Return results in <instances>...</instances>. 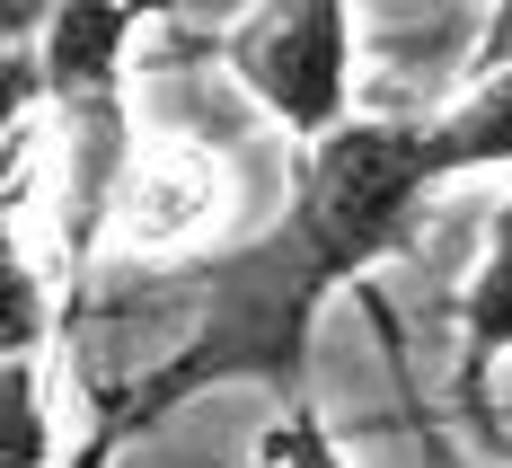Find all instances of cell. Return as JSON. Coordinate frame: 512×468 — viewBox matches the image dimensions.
<instances>
[{
    "label": "cell",
    "mask_w": 512,
    "mask_h": 468,
    "mask_svg": "<svg viewBox=\"0 0 512 468\" xmlns=\"http://www.w3.org/2000/svg\"><path fill=\"white\" fill-rule=\"evenodd\" d=\"M265 460L274 468H345V451H336V433L318 424V407H292V416L265 433Z\"/></svg>",
    "instance_id": "52a82bcc"
},
{
    "label": "cell",
    "mask_w": 512,
    "mask_h": 468,
    "mask_svg": "<svg viewBox=\"0 0 512 468\" xmlns=\"http://www.w3.org/2000/svg\"><path fill=\"white\" fill-rule=\"evenodd\" d=\"M433 151H442V177L512 168V71H477V89L451 115H433Z\"/></svg>",
    "instance_id": "8992f818"
},
{
    "label": "cell",
    "mask_w": 512,
    "mask_h": 468,
    "mask_svg": "<svg viewBox=\"0 0 512 468\" xmlns=\"http://www.w3.org/2000/svg\"><path fill=\"white\" fill-rule=\"evenodd\" d=\"M9 301H18V336H9V354H36V274H9Z\"/></svg>",
    "instance_id": "30bf717a"
},
{
    "label": "cell",
    "mask_w": 512,
    "mask_h": 468,
    "mask_svg": "<svg viewBox=\"0 0 512 468\" xmlns=\"http://www.w3.org/2000/svg\"><path fill=\"white\" fill-rule=\"evenodd\" d=\"M53 9H62V0H9V36H18V45H36V27H45Z\"/></svg>",
    "instance_id": "8fae6325"
},
{
    "label": "cell",
    "mask_w": 512,
    "mask_h": 468,
    "mask_svg": "<svg viewBox=\"0 0 512 468\" xmlns=\"http://www.w3.org/2000/svg\"><path fill=\"white\" fill-rule=\"evenodd\" d=\"M512 354V195L486 212V248L477 274L460 292V363H468V407H477V380Z\"/></svg>",
    "instance_id": "5b68a950"
},
{
    "label": "cell",
    "mask_w": 512,
    "mask_h": 468,
    "mask_svg": "<svg viewBox=\"0 0 512 468\" xmlns=\"http://www.w3.org/2000/svg\"><path fill=\"white\" fill-rule=\"evenodd\" d=\"M451 186L442 177V151H433V124H398V115H345L336 133H318L301 159V212L318 230V248L345 265V283L371 274V265L407 257L415 221H424V195Z\"/></svg>",
    "instance_id": "7a4b0ae2"
},
{
    "label": "cell",
    "mask_w": 512,
    "mask_h": 468,
    "mask_svg": "<svg viewBox=\"0 0 512 468\" xmlns=\"http://www.w3.org/2000/svg\"><path fill=\"white\" fill-rule=\"evenodd\" d=\"M230 71L283 133H336L354 115V27L345 0H265L230 36Z\"/></svg>",
    "instance_id": "3957f363"
},
{
    "label": "cell",
    "mask_w": 512,
    "mask_h": 468,
    "mask_svg": "<svg viewBox=\"0 0 512 468\" xmlns=\"http://www.w3.org/2000/svg\"><path fill=\"white\" fill-rule=\"evenodd\" d=\"M336 283H345V265L318 248V230L301 212H283V221L248 230V239L195 257L186 265V292H195L186 336L133 389L106 398V424L80 442L71 468H106L133 433H151L168 407H186L195 389H221V380H256V389L309 407V327H318Z\"/></svg>",
    "instance_id": "6da1fadb"
},
{
    "label": "cell",
    "mask_w": 512,
    "mask_h": 468,
    "mask_svg": "<svg viewBox=\"0 0 512 468\" xmlns=\"http://www.w3.org/2000/svg\"><path fill=\"white\" fill-rule=\"evenodd\" d=\"M9 398H18V451L9 468H45V407H36V354L9 363Z\"/></svg>",
    "instance_id": "ba28073f"
},
{
    "label": "cell",
    "mask_w": 512,
    "mask_h": 468,
    "mask_svg": "<svg viewBox=\"0 0 512 468\" xmlns=\"http://www.w3.org/2000/svg\"><path fill=\"white\" fill-rule=\"evenodd\" d=\"M142 27V0H62L36 27V80L53 106L124 98V45Z\"/></svg>",
    "instance_id": "277c9868"
},
{
    "label": "cell",
    "mask_w": 512,
    "mask_h": 468,
    "mask_svg": "<svg viewBox=\"0 0 512 468\" xmlns=\"http://www.w3.org/2000/svg\"><path fill=\"white\" fill-rule=\"evenodd\" d=\"M468 71H512V0H495V18H486V36H477V62Z\"/></svg>",
    "instance_id": "9c48e42d"
}]
</instances>
